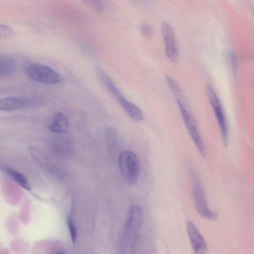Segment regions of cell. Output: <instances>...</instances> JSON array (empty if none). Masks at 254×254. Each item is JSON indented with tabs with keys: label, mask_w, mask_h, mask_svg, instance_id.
Listing matches in <instances>:
<instances>
[{
	"label": "cell",
	"mask_w": 254,
	"mask_h": 254,
	"mask_svg": "<svg viewBox=\"0 0 254 254\" xmlns=\"http://www.w3.org/2000/svg\"><path fill=\"white\" fill-rule=\"evenodd\" d=\"M143 218L141 207L137 204L130 206L125 221L122 237L123 252L130 254L134 247Z\"/></svg>",
	"instance_id": "cell-1"
},
{
	"label": "cell",
	"mask_w": 254,
	"mask_h": 254,
	"mask_svg": "<svg viewBox=\"0 0 254 254\" xmlns=\"http://www.w3.org/2000/svg\"><path fill=\"white\" fill-rule=\"evenodd\" d=\"M176 100L187 130L199 154L205 158L206 156V147L200 134L196 120L188 105L186 98Z\"/></svg>",
	"instance_id": "cell-2"
},
{
	"label": "cell",
	"mask_w": 254,
	"mask_h": 254,
	"mask_svg": "<svg viewBox=\"0 0 254 254\" xmlns=\"http://www.w3.org/2000/svg\"><path fill=\"white\" fill-rule=\"evenodd\" d=\"M118 165L124 180L131 185L136 184L139 175V161L135 154L129 150L122 151L118 157Z\"/></svg>",
	"instance_id": "cell-3"
},
{
	"label": "cell",
	"mask_w": 254,
	"mask_h": 254,
	"mask_svg": "<svg viewBox=\"0 0 254 254\" xmlns=\"http://www.w3.org/2000/svg\"><path fill=\"white\" fill-rule=\"evenodd\" d=\"M26 76L31 80L42 83L55 84L60 83L62 75L50 67L37 64L27 65L24 70Z\"/></svg>",
	"instance_id": "cell-4"
},
{
	"label": "cell",
	"mask_w": 254,
	"mask_h": 254,
	"mask_svg": "<svg viewBox=\"0 0 254 254\" xmlns=\"http://www.w3.org/2000/svg\"><path fill=\"white\" fill-rule=\"evenodd\" d=\"M192 177L193 197L196 211L202 217L216 220L218 218L217 213L210 210L208 207L204 189L196 175Z\"/></svg>",
	"instance_id": "cell-5"
},
{
	"label": "cell",
	"mask_w": 254,
	"mask_h": 254,
	"mask_svg": "<svg viewBox=\"0 0 254 254\" xmlns=\"http://www.w3.org/2000/svg\"><path fill=\"white\" fill-rule=\"evenodd\" d=\"M207 96L219 127L223 145L227 147L229 142L228 124L225 113L218 97L209 85L206 87Z\"/></svg>",
	"instance_id": "cell-6"
},
{
	"label": "cell",
	"mask_w": 254,
	"mask_h": 254,
	"mask_svg": "<svg viewBox=\"0 0 254 254\" xmlns=\"http://www.w3.org/2000/svg\"><path fill=\"white\" fill-rule=\"evenodd\" d=\"M161 31L166 55L172 63H175L177 60L178 50L174 28L169 22L164 21L161 25Z\"/></svg>",
	"instance_id": "cell-7"
},
{
	"label": "cell",
	"mask_w": 254,
	"mask_h": 254,
	"mask_svg": "<svg viewBox=\"0 0 254 254\" xmlns=\"http://www.w3.org/2000/svg\"><path fill=\"white\" fill-rule=\"evenodd\" d=\"M186 229L194 254H206L207 243L195 225L192 221H188Z\"/></svg>",
	"instance_id": "cell-8"
},
{
	"label": "cell",
	"mask_w": 254,
	"mask_h": 254,
	"mask_svg": "<svg viewBox=\"0 0 254 254\" xmlns=\"http://www.w3.org/2000/svg\"><path fill=\"white\" fill-rule=\"evenodd\" d=\"M33 104L31 99L17 96H12L1 99L0 109L4 111H13L31 106Z\"/></svg>",
	"instance_id": "cell-9"
},
{
	"label": "cell",
	"mask_w": 254,
	"mask_h": 254,
	"mask_svg": "<svg viewBox=\"0 0 254 254\" xmlns=\"http://www.w3.org/2000/svg\"><path fill=\"white\" fill-rule=\"evenodd\" d=\"M69 127V121L64 113H54L50 118L48 128L52 132L59 133L66 132Z\"/></svg>",
	"instance_id": "cell-10"
},
{
	"label": "cell",
	"mask_w": 254,
	"mask_h": 254,
	"mask_svg": "<svg viewBox=\"0 0 254 254\" xmlns=\"http://www.w3.org/2000/svg\"><path fill=\"white\" fill-rule=\"evenodd\" d=\"M98 72L100 80L104 86L119 102L126 98L112 79L102 69H100Z\"/></svg>",
	"instance_id": "cell-11"
},
{
	"label": "cell",
	"mask_w": 254,
	"mask_h": 254,
	"mask_svg": "<svg viewBox=\"0 0 254 254\" xmlns=\"http://www.w3.org/2000/svg\"><path fill=\"white\" fill-rule=\"evenodd\" d=\"M16 69L15 63L11 57L1 55L0 58V77L7 78L14 74Z\"/></svg>",
	"instance_id": "cell-12"
},
{
	"label": "cell",
	"mask_w": 254,
	"mask_h": 254,
	"mask_svg": "<svg viewBox=\"0 0 254 254\" xmlns=\"http://www.w3.org/2000/svg\"><path fill=\"white\" fill-rule=\"evenodd\" d=\"M122 108L128 117L135 122H140L143 119V114L141 109L132 102L125 98L120 102Z\"/></svg>",
	"instance_id": "cell-13"
},
{
	"label": "cell",
	"mask_w": 254,
	"mask_h": 254,
	"mask_svg": "<svg viewBox=\"0 0 254 254\" xmlns=\"http://www.w3.org/2000/svg\"><path fill=\"white\" fill-rule=\"evenodd\" d=\"M1 169L7 176L22 188L27 190H31L30 185L24 175L6 166H2Z\"/></svg>",
	"instance_id": "cell-14"
},
{
	"label": "cell",
	"mask_w": 254,
	"mask_h": 254,
	"mask_svg": "<svg viewBox=\"0 0 254 254\" xmlns=\"http://www.w3.org/2000/svg\"><path fill=\"white\" fill-rule=\"evenodd\" d=\"M53 147L56 152L64 156H69L73 153L72 144L65 138H56L53 141Z\"/></svg>",
	"instance_id": "cell-15"
},
{
	"label": "cell",
	"mask_w": 254,
	"mask_h": 254,
	"mask_svg": "<svg viewBox=\"0 0 254 254\" xmlns=\"http://www.w3.org/2000/svg\"><path fill=\"white\" fill-rule=\"evenodd\" d=\"M117 130L113 127H108L105 131L107 146L112 152H115L119 145V137Z\"/></svg>",
	"instance_id": "cell-16"
},
{
	"label": "cell",
	"mask_w": 254,
	"mask_h": 254,
	"mask_svg": "<svg viewBox=\"0 0 254 254\" xmlns=\"http://www.w3.org/2000/svg\"><path fill=\"white\" fill-rule=\"evenodd\" d=\"M12 29L9 26L1 24L0 25V37L1 39H7L13 34Z\"/></svg>",
	"instance_id": "cell-17"
},
{
	"label": "cell",
	"mask_w": 254,
	"mask_h": 254,
	"mask_svg": "<svg viewBox=\"0 0 254 254\" xmlns=\"http://www.w3.org/2000/svg\"><path fill=\"white\" fill-rule=\"evenodd\" d=\"M67 224L70 235L71 239L73 243H74L77 236V232L75 225L70 215H68L67 219Z\"/></svg>",
	"instance_id": "cell-18"
},
{
	"label": "cell",
	"mask_w": 254,
	"mask_h": 254,
	"mask_svg": "<svg viewBox=\"0 0 254 254\" xmlns=\"http://www.w3.org/2000/svg\"><path fill=\"white\" fill-rule=\"evenodd\" d=\"M85 2L100 12L104 11L106 6V1L104 0H87Z\"/></svg>",
	"instance_id": "cell-19"
},
{
	"label": "cell",
	"mask_w": 254,
	"mask_h": 254,
	"mask_svg": "<svg viewBox=\"0 0 254 254\" xmlns=\"http://www.w3.org/2000/svg\"><path fill=\"white\" fill-rule=\"evenodd\" d=\"M140 30L144 37L150 38L153 34L152 27L147 23H142L140 25Z\"/></svg>",
	"instance_id": "cell-20"
},
{
	"label": "cell",
	"mask_w": 254,
	"mask_h": 254,
	"mask_svg": "<svg viewBox=\"0 0 254 254\" xmlns=\"http://www.w3.org/2000/svg\"><path fill=\"white\" fill-rule=\"evenodd\" d=\"M55 254H65V252L63 251H60L56 252Z\"/></svg>",
	"instance_id": "cell-21"
}]
</instances>
